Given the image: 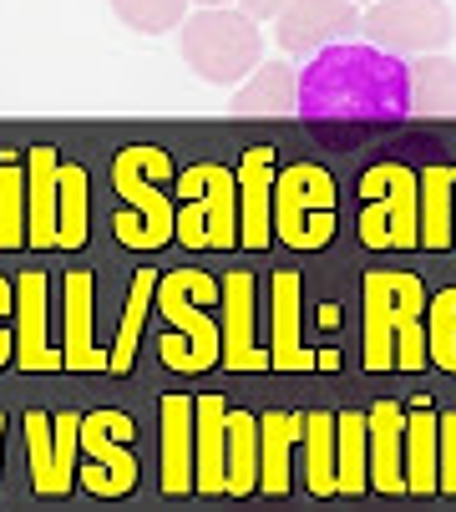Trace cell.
Wrapping results in <instances>:
<instances>
[{"instance_id": "22", "label": "cell", "mask_w": 456, "mask_h": 512, "mask_svg": "<svg viewBox=\"0 0 456 512\" xmlns=\"http://www.w3.org/2000/svg\"><path fill=\"white\" fill-rule=\"evenodd\" d=\"M163 492H193V396H163Z\"/></svg>"}, {"instance_id": "12", "label": "cell", "mask_w": 456, "mask_h": 512, "mask_svg": "<svg viewBox=\"0 0 456 512\" xmlns=\"http://www.w3.org/2000/svg\"><path fill=\"white\" fill-rule=\"evenodd\" d=\"M178 193L198 198L203 224H208V249H234V239H239V173L223 163H193L178 173Z\"/></svg>"}, {"instance_id": "18", "label": "cell", "mask_w": 456, "mask_h": 512, "mask_svg": "<svg viewBox=\"0 0 456 512\" xmlns=\"http://www.w3.org/2000/svg\"><path fill=\"white\" fill-rule=\"evenodd\" d=\"M234 117H284L299 112V71L289 61H259L228 97Z\"/></svg>"}, {"instance_id": "25", "label": "cell", "mask_w": 456, "mask_h": 512, "mask_svg": "<svg viewBox=\"0 0 456 512\" xmlns=\"http://www.w3.org/2000/svg\"><path fill=\"white\" fill-rule=\"evenodd\" d=\"M406 82H411V112H421V117H456V61L446 51L411 56L406 61Z\"/></svg>"}, {"instance_id": "19", "label": "cell", "mask_w": 456, "mask_h": 512, "mask_svg": "<svg viewBox=\"0 0 456 512\" xmlns=\"http://www.w3.org/2000/svg\"><path fill=\"white\" fill-rule=\"evenodd\" d=\"M56 173H61L56 148L36 142L26 153V244L41 249H56Z\"/></svg>"}, {"instance_id": "33", "label": "cell", "mask_w": 456, "mask_h": 512, "mask_svg": "<svg viewBox=\"0 0 456 512\" xmlns=\"http://www.w3.org/2000/svg\"><path fill=\"white\" fill-rule=\"evenodd\" d=\"M188 6L193 0H112V16L132 26L137 36H163L188 21Z\"/></svg>"}, {"instance_id": "5", "label": "cell", "mask_w": 456, "mask_h": 512, "mask_svg": "<svg viewBox=\"0 0 456 512\" xmlns=\"http://www.w3.org/2000/svg\"><path fill=\"white\" fill-rule=\"evenodd\" d=\"M269 224L289 249H325L335 239V178L320 163H289L274 173Z\"/></svg>"}, {"instance_id": "23", "label": "cell", "mask_w": 456, "mask_h": 512, "mask_svg": "<svg viewBox=\"0 0 456 512\" xmlns=\"http://www.w3.org/2000/svg\"><path fill=\"white\" fill-rule=\"evenodd\" d=\"M259 487V416L228 406L223 416V492H254Z\"/></svg>"}, {"instance_id": "10", "label": "cell", "mask_w": 456, "mask_h": 512, "mask_svg": "<svg viewBox=\"0 0 456 512\" xmlns=\"http://www.w3.org/2000/svg\"><path fill=\"white\" fill-rule=\"evenodd\" d=\"M26 452H31V482L41 497H61L76 487V462H82V411H26Z\"/></svg>"}, {"instance_id": "6", "label": "cell", "mask_w": 456, "mask_h": 512, "mask_svg": "<svg viewBox=\"0 0 456 512\" xmlns=\"http://www.w3.org/2000/svg\"><path fill=\"white\" fill-rule=\"evenodd\" d=\"M360 244L365 249H421V183L406 163H375L360 178Z\"/></svg>"}, {"instance_id": "28", "label": "cell", "mask_w": 456, "mask_h": 512, "mask_svg": "<svg viewBox=\"0 0 456 512\" xmlns=\"http://www.w3.org/2000/svg\"><path fill=\"white\" fill-rule=\"evenodd\" d=\"M370 487V436L365 411L335 416V492H365Z\"/></svg>"}, {"instance_id": "32", "label": "cell", "mask_w": 456, "mask_h": 512, "mask_svg": "<svg viewBox=\"0 0 456 512\" xmlns=\"http://www.w3.org/2000/svg\"><path fill=\"white\" fill-rule=\"evenodd\" d=\"M26 244V158L0 153V249Z\"/></svg>"}, {"instance_id": "4", "label": "cell", "mask_w": 456, "mask_h": 512, "mask_svg": "<svg viewBox=\"0 0 456 512\" xmlns=\"http://www.w3.org/2000/svg\"><path fill=\"white\" fill-rule=\"evenodd\" d=\"M178 51H183L193 77L234 87L264 61V36H259V21H249L244 11L208 6L178 26Z\"/></svg>"}, {"instance_id": "2", "label": "cell", "mask_w": 456, "mask_h": 512, "mask_svg": "<svg viewBox=\"0 0 456 512\" xmlns=\"http://www.w3.org/2000/svg\"><path fill=\"white\" fill-rule=\"evenodd\" d=\"M173 178V158L163 148H122L112 158V188L127 208H117L112 234L127 249H163L173 239V203L163 193V183Z\"/></svg>"}, {"instance_id": "38", "label": "cell", "mask_w": 456, "mask_h": 512, "mask_svg": "<svg viewBox=\"0 0 456 512\" xmlns=\"http://www.w3.org/2000/svg\"><path fill=\"white\" fill-rule=\"evenodd\" d=\"M451 173V244H456V168H446Z\"/></svg>"}, {"instance_id": "15", "label": "cell", "mask_w": 456, "mask_h": 512, "mask_svg": "<svg viewBox=\"0 0 456 512\" xmlns=\"http://www.w3.org/2000/svg\"><path fill=\"white\" fill-rule=\"evenodd\" d=\"M16 310H11V330H16V365L21 371H56L61 355L46 345V274L26 269L16 284Z\"/></svg>"}, {"instance_id": "36", "label": "cell", "mask_w": 456, "mask_h": 512, "mask_svg": "<svg viewBox=\"0 0 456 512\" xmlns=\"http://www.w3.org/2000/svg\"><path fill=\"white\" fill-rule=\"evenodd\" d=\"M11 310H16V289H11V279H0V365L16 355V330L6 325Z\"/></svg>"}, {"instance_id": "9", "label": "cell", "mask_w": 456, "mask_h": 512, "mask_svg": "<svg viewBox=\"0 0 456 512\" xmlns=\"http://www.w3.org/2000/svg\"><path fill=\"white\" fill-rule=\"evenodd\" d=\"M426 315V284L416 274H365V371H391V345L406 320Z\"/></svg>"}, {"instance_id": "16", "label": "cell", "mask_w": 456, "mask_h": 512, "mask_svg": "<svg viewBox=\"0 0 456 512\" xmlns=\"http://www.w3.org/2000/svg\"><path fill=\"white\" fill-rule=\"evenodd\" d=\"M239 234L249 249H269L274 224H269V203H274V148H249L239 158Z\"/></svg>"}, {"instance_id": "29", "label": "cell", "mask_w": 456, "mask_h": 512, "mask_svg": "<svg viewBox=\"0 0 456 512\" xmlns=\"http://www.w3.org/2000/svg\"><path fill=\"white\" fill-rule=\"evenodd\" d=\"M152 295H158V274L137 269V274H132L127 310H122V325H117V345L107 350V371H112V376H127V371H132L137 340H142V320H147V310H152Z\"/></svg>"}, {"instance_id": "3", "label": "cell", "mask_w": 456, "mask_h": 512, "mask_svg": "<svg viewBox=\"0 0 456 512\" xmlns=\"http://www.w3.org/2000/svg\"><path fill=\"white\" fill-rule=\"evenodd\" d=\"M218 300V284L198 269H173L158 274V295H152V310H158L173 330L158 340V360L173 365V371H208L218 365V325L208 320V305Z\"/></svg>"}, {"instance_id": "26", "label": "cell", "mask_w": 456, "mask_h": 512, "mask_svg": "<svg viewBox=\"0 0 456 512\" xmlns=\"http://www.w3.org/2000/svg\"><path fill=\"white\" fill-rule=\"evenodd\" d=\"M92 183L82 163H61L56 173V249H82L92 234Z\"/></svg>"}, {"instance_id": "13", "label": "cell", "mask_w": 456, "mask_h": 512, "mask_svg": "<svg viewBox=\"0 0 456 512\" xmlns=\"http://www.w3.org/2000/svg\"><path fill=\"white\" fill-rule=\"evenodd\" d=\"M223 300V325H218V360L228 371H264L269 350L254 345V279L244 269H234L218 284Z\"/></svg>"}, {"instance_id": "41", "label": "cell", "mask_w": 456, "mask_h": 512, "mask_svg": "<svg viewBox=\"0 0 456 512\" xmlns=\"http://www.w3.org/2000/svg\"><path fill=\"white\" fill-rule=\"evenodd\" d=\"M355 6H360V0H355Z\"/></svg>"}, {"instance_id": "20", "label": "cell", "mask_w": 456, "mask_h": 512, "mask_svg": "<svg viewBox=\"0 0 456 512\" xmlns=\"http://www.w3.org/2000/svg\"><path fill=\"white\" fill-rule=\"evenodd\" d=\"M66 371H107V350L92 345V274L71 269L66 274V345H61Z\"/></svg>"}, {"instance_id": "8", "label": "cell", "mask_w": 456, "mask_h": 512, "mask_svg": "<svg viewBox=\"0 0 456 512\" xmlns=\"http://www.w3.org/2000/svg\"><path fill=\"white\" fill-rule=\"evenodd\" d=\"M137 421L117 406H97L82 416V487L97 497H127L137 487V452H132Z\"/></svg>"}, {"instance_id": "11", "label": "cell", "mask_w": 456, "mask_h": 512, "mask_svg": "<svg viewBox=\"0 0 456 512\" xmlns=\"http://www.w3.org/2000/svg\"><path fill=\"white\" fill-rule=\"evenodd\" d=\"M274 26L289 56H315L360 31V6L355 0H289L274 16Z\"/></svg>"}, {"instance_id": "30", "label": "cell", "mask_w": 456, "mask_h": 512, "mask_svg": "<svg viewBox=\"0 0 456 512\" xmlns=\"http://www.w3.org/2000/svg\"><path fill=\"white\" fill-rule=\"evenodd\" d=\"M416 183H421V249H446L451 244V173H446V163L421 168Z\"/></svg>"}, {"instance_id": "37", "label": "cell", "mask_w": 456, "mask_h": 512, "mask_svg": "<svg viewBox=\"0 0 456 512\" xmlns=\"http://www.w3.org/2000/svg\"><path fill=\"white\" fill-rule=\"evenodd\" d=\"M284 6H289V0H239V11H244L249 21H274Z\"/></svg>"}, {"instance_id": "21", "label": "cell", "mask_w": 456, "mask_h": 512, "mask_svg": "<svg viewBox=\"0 0 456 512\" xmlns=\"http://www.w3.org/2000/svg\"><path fill=\"white\" fill-rule=\"evenodd\" d=\"M304 442V416L299 411H264L259 416V487L284 497L289 492V457Z\"/></svg>"}, {"instance_id": "7", "label": "cell", "mask_w": 456, "mask_h": 512, "mask_svg": "<svg viewBox=\"0 0 456 512\" xmlns=\"http://www.w3.org/2000/svg\"><path fill=\"white\" fill-rule=\"evenodd\" d=\"M360 31L370 46L411 61L456 41V11L451 0H375L370 11H360Z\"/></svg>"}, {"instance_id": "14", "label": "cell", "mask_w": 456, "mask_h": 512, "mask_svg": "<svg viewBox=\"0 0 456 512\" xmlns=\"http://www.w3.org/2000/svg\"><path fill=\"white\" fill-rule=\"evenodd\" d=\"M269 295H274V345H269V365L274 371H330L335 350L315 355L310 345L299 340V274L279 269L269 279Z\"/></svg>"}, {"instance_id": "34", "label": "cell", "mask_w": 456, "mask_h": 512, "mask_svg": "<svg viewBox=\"0 0 456 512\" xmlns=\"http://www.w3.org/2000/svg\"><path fill=\"white\" fill-rule=\"evenodd\" d=\"M426 355L456 376V284L426 300Z\"/></svg>"}, {"instance_id": "27", "label": "cell", "mask_w": 456, "mask_h": 512, "mask_svg": "<svg viewBox=\"0 0 456 512\" xmlns=\"http://www.w3.org/2000/svg\"><path fill=\"white\" fill-rule=\"evenodd\" d=\"M436 416L426 396L406 411V492H436Z\"/></svg>"}, {"instance_id": "31", "label": "cell", "mask_w": 456, "mask_h": 512, "mask_svg": "<svg viewBox=\"0 0 456 512\" xmlns=\"http://www.w3.org/2000/svg\"><path fill=\"white\" fill-rule=\"evenodd\" d=\"M304 477L310 492L330 497L335 492V416L330 411H304Z\"/></svg>"}, {"instance_id": "39", "label": "cell", "mask_w": 456, "mask_h": 512, "mask_svg": "<svg viewBox=\"0 0 456 512\" xmlns=\"http://www.w3.org/2000/svg\"><path fill=\"white\" fill-rule=\"evenodd\" d=\"M208 6H228V0H198V11H208Z\"/></svg>"}, {"instance_id": "1", "label": "cell", "mask_w": 456, "mask_h": 512, "mask_svg": "<svg viewBox=\"0 0 456 512\" xmlns=\"http://www.w3.org/2000/svg\"><path fill=\"white\" fill-rule=\"evenodd\" d=\"M411 112L406 61L370 41H335L299 71V117H401Z\"/></svg>"}, {"instance_id": "17", "label": "cell", "mask_w": 456, "mask_h": 512, "mask_svg": "<svg viewBox=\"0 0 456 512\" xmlns=\"http://www.w3.org/2000/svg\"><path fill=\"white\" fill-rule=\"evenodd\" d=\"M370 436V487L406 492V411L396 401H375L365 416Z\"/></svg>"}, {"instance_id": "35", "label": "cell", "mask_w": 456, "mask_h": 512, "mask_svg": "<svg viewBox=\"0 0 456 512\" xmlns=\"http://www.w3.org/2000/svg\"><path fill=\"white\" fill-rule=\"evenodd\" d=\"M436 487L456 492V411L436 416Z\"/></svg>"}, {"instance_id": "24", "label": "cell", "mask_w": 456, "mask_h": 512, "mask_svg": "<svg viewBox=\"0 0 456 512\" xmlns=\"http://www.w3.org/2000/svg\"><path fill=\"white\" fill-rule=\"evenodd\" d=\"M223 396L193 401V487L198 492H223Z\"/></svg>"}, {"instance_id": "40", "label": "cell", "mask_w": 456, "mask_h": 512, "mask_svg": "<svg viewBox=\"0 0 456 512\" xmlns=\"http://www.w3.org/2000/svg\"><path fill=\"white\" fill-rule=\"evenodd\" d=\"M0 447H6V416H0Z\"/></svg>"}]
</instances>
